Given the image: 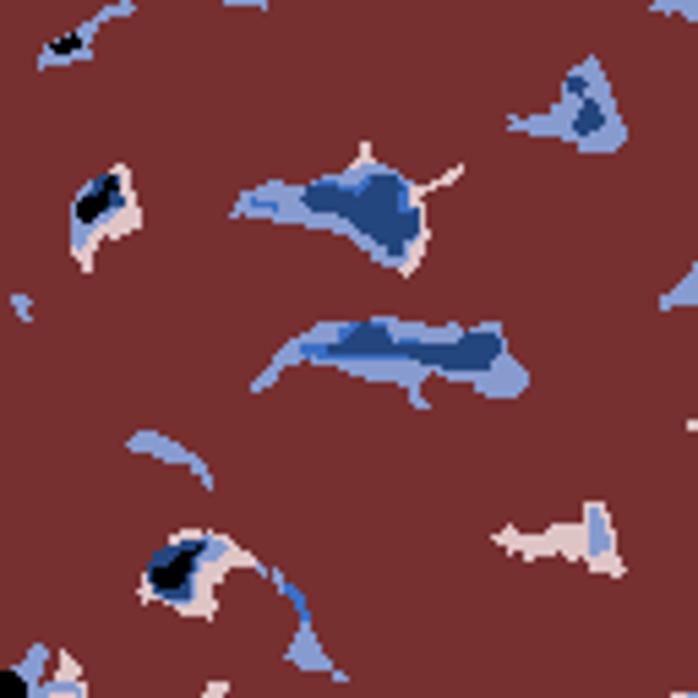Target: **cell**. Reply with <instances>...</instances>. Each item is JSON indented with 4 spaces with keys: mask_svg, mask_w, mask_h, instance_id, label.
Instances as JSON below:
<instances>
[{
    "mask_svg": "<svg viewBox=\"0 0 698 698\" xmlns=\"http://www.w3.org/2000/svg\"><path fill=\"white\" fill-rule=\"evenodd\" d=\"M202 546L197 541H186L180 552H169V557L153 567V589H164V595H186V573H191V557H197Z\"/></svg>",
    "mask_w": 698,
    "mask_h": 698,
    "instance_id": "6da1fadb",
    "label": "cell"
},
{
    "mask_svg": "<svg viewBox=\"0 0 698 698\" xmlns=\"http://www.w3.org/2000/svg\"><path fill=\"white\" fill-rule=\"evenodd\" d=\"M110 197H115V180H104V191H93V197H82V202H77V213H82V219H93V213H99V208H104Z\"/></svg>",
    "mask_w": 698,
    "mask_h": 698,
    "instance_id": "7a4b0ae2",
    "label": "cell"
},
{
    "mask_svg": "<svg viewBox=\"0 0 698 698\" xmlns=\"http://www.w3.org/2000/svg\"><path fill=\"white\" fill-rule=\"evenodd\" d=\"M0 694H27V683H22V677H16V672H0Z\"/></svg>",
    "mask_w": 698,
    "mask_h": 698,
    "instance_id": "3957f363",
    "label": "cell"
}]
</instances>
